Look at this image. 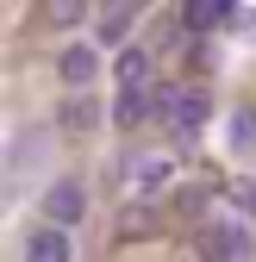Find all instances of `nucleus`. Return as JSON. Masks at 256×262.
Returning <instances> with one entry per match:
<instances>
[{
	"label": "nucleus",
	"instance_id": "nucleus-13",
	"mask_svg": "<svg viewBox=\"0 0 256 262\" xmlns=\"http://www.w3.org/2000/svg\"><path fill=\"white\" fill-rule=\"evenodd\" d=\"M231 206L256 219V181H231Z\"/></svg>",
	"mask_w": 256,
	"mask_h": 262
},
{
	"label": "nucleus",
	"instance_id": "nucleus-4",
	"mask_svg": "<svg viewBox=\"0 0 256 262\" xmlns=\"http://www.w3.org/2000/svg\"><path fill=\"white\" fill-rule=\"evenodd\" d=\"M200 262H244L250 256V231L231 219H219V225H200V237H194Z\"/></svg>",
	"mask_w": 256,
	"mask_h": 262
},
{
	"label": "nucleus",
	"instance_id": "nucleus-11",
	"mask_svg": "<svg viewBox=\"0 0 256 262\" xmlns=\"http://www.w3.org/2000/svg\"><path fill=\"white\" fill-rule=\"evenodd\" d=\"M169 175H175V162H169V156L138 162V193H163V187H169Z\"/></svg>",
	"mask_w": 256,
	"mask_h": 262
},
{
	"label": "nucleus",
	"instance_id": "nucleus-9",
	"mask_svg": "<svg viewBox=\"0 0 256 262\" xmlns=\"http://www.w3.org/2000/svg\"><path fill=\"white\" fill-rule=\"evenodd\" d=\"M144 119H156V94H150V88H119V100H113V125H119V131H138Z\"/></svg>",
	"mask_w": 256,
	"mask_h": 262
},
{
	"label": "nucleus",
	"instance_id": "nucleus-3",
	"mask_svg": "<svg viewBox=\"0 0 256 262\" xmlns=\"http://www.w3.org/2000/svg\"><path fill=\"white\" fill-rule=\"evenodd\" d=\"M38 206H44L50 225H69V231H75V225L88 219V187H81V175H56V181L38 193Z\"/></svg>",
	"mask_w": 256,
	"mask_h": 262
},
{
	"label": "nucleus",
	"instance_id": "nucleus-2",
	"mask_svg": "<svg viewBox=\"0 0 256 262\" xmlns=\"http://www.w3.org/2000/svg\"><path fill=\"white\" fill-rule=\"evenodd\" d=\"M206 119H212V94H206V88H175V94H169V113H163L169 138H181V144L200 138Z\"/></svg>",
	"mask_w": 256,
	"mask_h": 262
},
{
	"label": "nucleus",
	"instance_id": "nucleus-14",
	"mask_svg": "<svg viewBox=\"0 0 256 262\" xmlns=\"http://www.w3.org/2000/svg\"><path fill=\"white\" fill-rule=\"evenodd\" d=\"M212 13H219V0H187V25H200V31H206Z\"/></svg>",
	"mask_w": 256,
	"mask_h": 262
},
{
	"label": "nucleus",
	"instance_id": "nucleus-6",
	"mask_svg": "<svg viewBox=\"0 0 256 262\" xmlns=\"http://www.w3.org/2000/svg\"><path fill=\"white\" fill-rule=\"evenodd\" d=\"M56 131H62V138H88V131H100V100L69 94V100L56 106Z\"/></svg>",
	"mask_w": 256,
	"mask_h": 262
},
{
	"label": "nucleus",
	"instance_id": "nucleus-1",
	"mask_svg": "<svg viewBox=\"0 0 256 262\" xmlns=\"http://www.w3.org/2000/svg\"><path fill=\"white\" fill-rule=\"evenodd\" d=\"M100 44H88V38H69V44H62L56 50V81L62 88H69V94H88L94 81H100Z\"/></svg>",
	"mask_w": 256,
	"mask_h": 262
},
{
	"label": "nucleus",
	"instance_id": "nucleus-7",
	"mask_svg": "<svg viewBox=\"0 0 256 262\" xmlns=\"http://www.w3.org/2000/svg\"><path fill=\"white\" fill-rule=\"evenodd\" d=\"M100 44L106 56H119L125 44H132V0H106V13H100Z\"/></svg>",
	"mask_w": 256,
	"mask_h": 262
},
{
	"label": "nucleus",
	"instance_id": "nucleus-10",
	"mask_svg": "<svg viewBox=\"0 0 256 262\" xmlns=\"http://www.w3.org/2000/svg\"><path fill=\"white\" fill-rule=\"evenodd\" d=\"M88 19V0H44V25L50 31H75Z\"/></svg>",
	"mask_w": 256,
	"mask_h": 262
},
{
	"label": "nucleus",
	"instance_id": "nucleus-12",
	"mask_svg": "<svg viewBox=\"0 0 256 262\" xmlns=\"http://www.w3.org/2000/svg\"><path fill=\"white\" fill-rule=\"evenodd\" d=\"M231 150H256V106L231 113Z\"/></svg>",
	"mask_w": 256,
	"mask_h": 262
},
{
	"label": "nucleus",
	"instance_id": "nucleus-8",
	"mask_svg": "<svg viewBox=\"0 0 256 262\" xmlns=\"http://www.w3.org/2000/svg\"><path fill=\"white\" fill-rule=\"evenodd\" d=\"M113 81H119V88H150V81H156L150 50H144V44H125V50L113 56Z\"/></svg>",
	"mask_w": 256,
	"mask_h": 262
},
{
	"label": "nucleus",
	"instance_id": "nucleus-5",
	"mask_svg": "<svg viewBox=\"0 0 256 262\" xmlns=\"http://www.w3.org/2000/svg\"><path fill=\"white\" fill-rule=\"evenodd\" d=\"M25 262H75V244H69V225H31L25 231Z\"/></svg>",
	"mask_w": 256,
	"mask_h": 262
}]
</instances>
